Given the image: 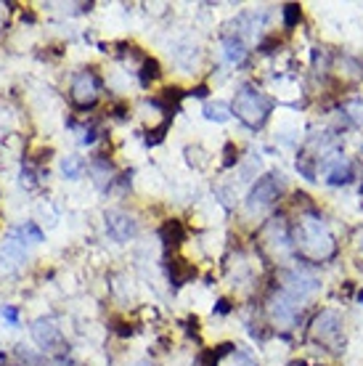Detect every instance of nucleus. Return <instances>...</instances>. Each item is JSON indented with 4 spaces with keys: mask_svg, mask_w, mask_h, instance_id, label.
<instances>
[{
    "mask_svg": "<svg viewBox=\"0 0 363 366\" xmlns=\"http://www.w3.org/2000/svg\"><path fill=\"white\" fill-rule=\"evenodd\" d=\"M234 114L239 117V120L247 125V128H262V122L268 120V114H271V109H273V101L265 96V93H260L258 88L252 85H242L239 88V93H236V99H234Z\"/></svg>",
    "mask_w": 363,
    "mask_h": 366,
    "instance_id": "f257e3e1",
    "label": "nucleus"
},
{
    "mask_svg": "<svg viewBox=\"0 0 363 366\" xmlns=\"http://www.w3.org/2000/svg\"><path fill=\"white\" fill-rule=\"evenodd\" d=\"M297 244L305 255H311L315 261H324L334 252V239L326 231V226L318 218H305L297 228Z\"/></svg>",
    "mask_w": 363,
    "mask_h": 366,
    "instance_id": "f03ea898",
    "label": "nucleus"
},
{
    "mask_svg": "<svg viewBox=\"0 0 363 366\" xmlns=\"http://www.w3.org/2000/svg\"><path fill=\"white\" fill-rule=\"evenodd\" d=\"M98 93H101V83L93 72H77L74 80H72V101L80 106V109H90V106L98 101Z\"/></svg>",
    "mask_w": 363,
    "mask_h": 366,
    "instance_id": "7ed1b4c3",
    "label": "nucleus"
},
{
    "mask_svg": "<svg viewBox=\"0 0 363 366\" xmlns=\"http://www.w3.org/2000/svg\"><path fill=\"white\" fill-rule=\"evenodd\" d=\"M278 192H281V186H278L276 175H262L258 183L252 186L249 196H247V207L249 210L271 207V205L278 199Z\"/></svg>",
    "mask_w": 363,
    "mask_h": 366,
    "instance_id": "20e7f679",
    "label": "nucleus"
},
{
    "mask_svg": "<svg viewBox=\"0 0 363 366\" xmlns=\"http://www.w3.org/2000/svg\"><path fill=\"white\" fill-rule=\"evenodd\" d=\"M313 334L318 343H326L331 348H340V334H342V318L334 314V311H324L313 321Z\"/></svg>",
    "mask_w": 363,
    "mask_h": 366,
    "instance_id": "39448f33",
    "label": "nucleus"
},
{
    "mask_svg": "<svg viewBox=\"0 0 363 366\" xmlns=\"http://www.w3.org/2000/svg\"><path fill=\"white\" fill-rule=\"evenodd\" d=\"M136 231H138V223H136L130 215H125L120 210L106 212V234H109L114 242H127V239H133Z\"/></svg>",
    "mask_w": 363,
    "mask_h": 366,
    "instance_id": "423d86ee",
    "label": "nucleus"
},
{
    "mask_svg": "<svg viewBox=\"0 0 363 366\" xmlns=\"http://www.w3.org/2000/svg\"><path fill=\"white\" fill-rule=\"evenodd\" d=\"M32 340L43 350H53L61 345V332H59V327L53 324L51 318H37L32 324Z\"/></svg>",
    "mask_w": 363,
    "mask_h": 366,
    "instance_id": "0eeeda50",
    "label": "nucleus"
},
{
    "mask_svg": "<svg viewBox=\"0 0 363 366\" xmlns=\"http://www.w3.org/2000/svg\"><path fill=\"white\" fill-rule=\"evenodd\" d=\"M318 289V281L313 276H305V274H287V284H284V292L289 297H294L297 303L305 295H311Z\"/></svg>",
    "mask_w": 363,
    "mask_h": 366,
    "instance_id": "6e6552de",
    "label": "nucleus"
},
{
    "mask_svg": "<svg viewBox=\"0 0 363 366\" xmlns=\"http://www.w3.org/2000/svg\"><path fill=\"white\" fill-rule=\"evenodd\" d=\"M273 318H276L278 324H284V327H292L294 318H297V300L289 297L287 292H281L273 300Z\"/></svg>",
    "mask_w": 363,
    "mask_h": 366,
    "instance_id": "1a4fd4ad",
    "label": "nucleus"
},
{
    "mask_svg": "<svg viewBox=\"0 0 363 366\" xmlns=\"http://www.w3.org/2000/svg\"><path fill=\"white\" fill-rule=\"evenodd\" d=\"M326 181L331 186H342V183H350L353 181V167H350V162L347 159H337L331 167L326 170Z\"/></svg>",
    "mask_w": 363,
    "mask_h": 366,
    "instance_id": "9d476101",
    "label": "nucleus"
},
{
    "mask_svg": "<svg viewBox=\"0 0 363 366\" xmlns=\"http://www.w3.org/2000/svg\"><path fill=\"white\" fill-rule=\"evenodd\" d=\"M223 45H225V56H228V61H234V64H242L244 56H247V48H244L242 37L225 35L223 37Z\"/></svg>",
    "mask_w": 363,
    "mask_h": 366,
    "instance_id": "9b49d317",
    "label": "nucleus"
},
{
    "mask_svg": "<svg viewBox=\"0 0 363 366\" xmlns=\"http://www.w3.org/2000/svg\"><path fill=\"white\" fill-rule=\"evenodd\" d=\"M14 236L17 239H21V244H40L43 242V231L35 226V223H21V226L14 231Z\"/></svg>",
    "mask_w": 363,
    "mask_h": 366,
    "instance_id": "f8f14e48",
    "label": "nucleus"
},
{
    "mask_svg": "<svg viewBox=\"0 0 363 366\" xmlns=\"http://www.w3.org/2000/svg\"><path fill=\"white\" fill-rule=\"evenodd\" d=\"M159 236H162V242L165 244H178L183 239V226H180V221H167L165 226L159 228Z\"/></svg>",
    "mask_w": 363,
    "mask_h": 366,
    "instance_id": "ddd939ff",
    "label": "nucleus"
},
{
    "mask_svg": "<svg viewBox=\"0 0 363 366\" xmlns=\"http://www.w3.org/2000/svg\"><path fill=\"white\" fill-rule=\"evenodd\" d=\"M231 114H234V109H231L228 104H223V101H215V104L205 106V117L212 122H225Z\"/></svg>",
    "mask_w": 363,
    "mask_h": 366,
    "instance_id": "4468645a",
    "label": "nucleus"
},
{
    "mask_svg": "<svg viewBox=\"0 0 363 366\" xmlns=\"http://www.w3.org/2000/svg\"><path fill=\"white\" fill-rule=\"evenodd\" d=\"M83 167H85V165H83V159L74 157V154H72V157L61 159V173L67 175V178H72V181H74V178H80Z\"/></svg>",
    "mask_w": 363,
    "mask_h": 366,
    "instance_id": "2eb2a0df",
    "label": "nucleus"
},
{
    "mask_svg": "<svg viewBox=\"0 0 363 366\" xmlns=\"http://www.w3.org/2000/svg\"><path fill=\"white\" fill-rule=\"evenodd\" d=\"M90 173L96 175L93 181L98 183V186H106V181H112L109 175H112V167H109V162H104V159H96L93 165H90Z\"/></svg>",
    "mask_w": 363,
    "mask_h": 366,
    "instance_id": "dca6fc26",
    "label": "nucleus"
},
{
    "mask_svg": "<svg viewBox=\"0 0 363 366\" xmlns=\"http://www.w3.org/2000/svg\"><path fill=\"white\" fill-rule=\"evenodd\" d=\"M170 271H173V274H175V276H173L175 287H180L183 281L194 279V274H196V271H194L191 265H183V261H175V263H173V268H170Z\"/></svg>",
    "mask_w": 363,
    "mask_h": 366,
    "instance_id": "f3484780",
    "label": "nucleus"
},
{
    "mask_svg": "<svg viewBox=\"0 0 363 366\" xmlns=\"http://www.w3.org/2000/svg\"><path fill=\"white\" fill-rule=\"evenodd\" d=\"M300 21V6H284V27L287 30H292L294 24Z\"/></svg>",
    "mask_w": 363,
    "mask_h": 366,
    "instance_id": "a211bd4d",
    "label": "nucleus"
},
{
    "mask_svg": "<svg viewBox=\"0 0 363 366\" xmlns=\"http://www.w3.org/2000/svg\"><path fill=\"white\" fill-rule=\"evenodd\" d=\"M156 77H159V64H156L154 59H146V61H143V74H141V80L149 83V80H156Z\"/></svg>",
    "mask_w": 363,
    "mask_h": 366,
    "instance_id": "6ab92c4d",
    "label": "nucleus"
},
{
    "mask_svg": "<svg viewBox=\"0 0 363 366\" xmlns=\"http://www.w3.org/2000/svg\"><path fill=\"white\" fill-rule=\"evenodd\" d=\"M0 316H3L8 324H19V308H14V305H3V308H0Z\"/></svg>",
    "mask_w": 363,
    "mask_h": 366,
    "instance_id": "aec40b11",
    "label": "nucleus"
},
{
    "mask_svg": "<svg viewBox=\"0 0 363 366\" xmlns=\"http://www.w3.org/2000/svg\"><path fill=\"white\" fill-rule=\"evenodd\" d=\"M228 311H231L228 300H220V303H218V314H228Z\"/></svg>",
    "mask_w": 363,
    "mask_h": 366,
    "instance_id": "412c9836",
    "label": "nucleus"
},
{
    "mask_svg": "<svg viewBox=\"0 0 363 366\" xmlns=\"http://www.w3.org/2000/svg\"><path fill=\"white\" fill-rule=\"evenodd\" d=\"M194 96H196V99H205V96H207V88H205V85L196 88V90H194Z\"/></svg>",
    "mask_w": 363,
    "mask_h": 366,
    "instance_id": "4be33fe9",
    "label": "nucleus"
},
{
    "mask_svg": "<svg viewBox=\"0 0 363 366\" xmlns=\"http://www.w3.org/2000/svg\"><path fill=\"white\" fill-rule=\"evenodd\" d=\"M358 300H361V303H363V289H361V295H358Z\"/></svg>",
    "mask_w": 363,
    "mask_h": 366,
    "instance_id": "5701e85b",
    "label": "nucleus"
}]
</instances>
